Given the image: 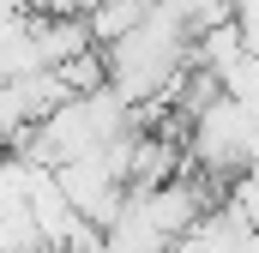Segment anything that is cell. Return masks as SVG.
Wrapping results in <instances>:
<instances>
[{
	"label": "cell",
	"mask_w": 259,
	"mask_h": 253,
	"mask_svg": "<svg viewBox=\"0 0 259 253\" xmlns=\"http://www.w3.org/2000/svg\"><path fill=\"white\" fill-rule=\"evenodd\" d=\"M0 253H12V247H6V241H0Z\"/></svg>",
	"instance_id": "7"
},
{
	"label": "cell",
	"mask_w": 259,
	"mask_h": 253,
	"mask_svg": "<svg viewBox=\"0 0 259 253\" xmlns=\"http://www.w3.org/2000/svg\"><path fill=\"white\" fill-rule=\"evenodd\" d=\"M163 6H175V12L187 18L193 43L205 36V30H217V24H229V18H235V0H163Z\"/></svg>",
	"instance_id": "6"
},
{
	"label": "cell",
	"mask_w": 259,
	"mask_h": 253,
	"mask_svg": "<svg viewBox=\"0 0 259 253\" xmlns=\"http://www.w3.org/2000/svg\"><path fill=\"white\" fill-rule=\"evenodd\" d=\"M30 36H36V49H42V66H49V72L97 49L84 18H30Z\"/></svg>",
	"instance_id": "3"
},
{
	"label": "cell",
	"mask_w": 259,
	"mask_h": 253,
	"mask_svg": "<svg viewBox=\"0 0 259 253\" xmlns=\"http://www.w3.org/2000/svg\"><path fill=\"white\" fill-rule=\"evenodd\" d=\"M187 169L193 175H211V181H235L259 169V115H247L241 103L217 97L193 126H187Z\"/></svg>",
	"instance_id": "1"
},
{
	"label": "cell",
	"mask_w": 259,
	"mask_h": 253,
	"mask_svg": "<svg viewBox=\"0 0 259 253\" xmlns=\"http://www.w3.org/2000/svg\"><path fill=\"white\" fill-rule=\"evenodd\" d=\"M151 6H157V0H103V6L84 18V24H91V43H97V49H115L121 36H133V30L151 18Z\"/></svg>",
	"instance_id": "4"
},
{
	"label": "cell",
	"mask_w": 259,
	"mask_h": 253,
	"mask_svg": "<svg viewBox=\"0 0 259 253\" xmlns=\"http://www.w3.org/2000/svg\"><path fill=\"white\" fill-rule=\"evenodd\" d=\"M217 85H223L229 103H241L247 115H259V55H241L229 72H217Z\"/></svg>",
	"instance_id": "5"
},
{
	"label": "cell",
	"mask_w": 259,
	"mask_h": 253,
	"mask_svg": "<svg viewBox=\"0 0 259 253\" xmlns=\"http://www.w3.org/2000/svg\"><path fill=\"white\" fill-rule=\"evenodd\" d=\"M55 181H61V193L72 199V211L91 223V229H115L121 223V211H127L133 187L103 163V157H84V163H66V169H55Z\"/></svg>",
	"instance_id": "2"
}]
</instances>
